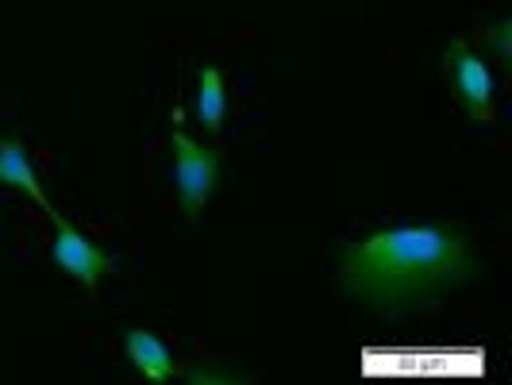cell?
<instances>
[{
	"instance_id": "obj_2",
	"label": "cell",
	"mask_w": 512,
	"mask_h": 385,
	"mask_svg": "<svg viewBox=\"0 0 512 385\" xmlns=\"http://www.w3.org/2000/svg\"><path fill=\"white\" fill-rule=\"evenodd\" d=\"M170 158H174V193L189 220L201 216V208L212 201L220 181V151L197 143L189 131H170Z\"/></svg>"
},
{
	"instance_id": "obj_4",
	"label": "cell",
	"mask_w": 512,
	"mask_h": 385,
	"mask_svg": "<svg viewBox=\"0 0 512 385\" xmlns=\"http://www.w3.org/2000/svg\"><path fill=\"white\" fill-rule=\"evenodd\" d=\"M443 66H447V77L459 93L466 116L474 120H493V93H497V81H493V70L482 54L474 51L466 39L451 43L447 54H443Z\"/></svg>"
},
{
	"instance_id": "obj_7",
	"label": "cell",
	"mask_w": 512,
	"mask_h": 385,
	"mask_svg": "<svg viewBox=\"0 0 512 385\" xmlns=\"http://www.w3.org/2000/svg\"><path fill=\"white\" fill-rule=\"evenodd\" d=\"M228 116V89H224V74L220 66H205L197 74V101H193V120L205 135H220Z\"/></svg>"
},
{
	"instance_id": "obj_9",
	"label": "cell",
	"mask_w": 512,
	"mask_h": 385,
	"mask_svg": "<svg viewBox=\"0 0 512 385\" xmlns=\"http://www.w3.org/2000/svg\"><path fill=\"white\" fill-rule=\"evenodd\" d=\"M189 382H243V374H212V370H189Z\"/></svg>"
},
{
	"instance_id": "obj_5",
	"label": "cell",
	"mask_w": 512,
	"mask_h": 385,
	"mask_svg": "<svg viewBox=\"0 0 512 385\" xmlns=\"http://www.w3.org/2000/svg\"><path fill=\"white\" fill-rule=\"evenodd\" d=\"M0 185H4V189L24 193L27 201H35V208H39V212H47V216L58 212L51 197L43 193V178H39V170H35L31 154H27L24 139L0 135Z\"/></svg>"
},
{
	"instance_id": "obj_6",
	"label": "cell",
	"mask_w": 512,
	"mask_h": 385,
	"mask_svg": "<svg viewBox=\"0 0 512 385\" xmlns=\"http://www.w3.org/2000/svg\"><path fill=\"white\" fill-rule=\"evenodd\" d=\"M124 355L128 362L147 378V382H170L178 374V362H174V351L151 332V328H131L124 335Z\"/></svg>"
},
{
	"instance_id": "obj_3",
	"label": "cell",
	"mask_w": 512,
	"mask_h": 385,
	"mask_svg": "<svg viewBox=\"0 0 512 385\" xmlns=\"http://www.w3.org/2000/svg\"><path fill=\"white\" fill-rule=\"evenodd\" d=\"M51 224H54V239H51V262L66 274L81 282L85 289H97L104 274L116 270V258L101 251L85 231L70 224L62 212H51Z\"/></svg>"
},
{
	"instance_id": "obj_8",
	"label": "cell",
	"mask_w": 512,
	"mask_h": 385,
	"mask_svg": "<svg viewBox=\"0 0 512 385\" xmlns=\"http://www.w3.org/2000/svg\"><path fill=\"white\" fill-rule=\"evenodd\" d=\"M482 47H489L493 51V58L501 62V66H509L512 62V24L509 20H501V24H493L482 35Z\"/></svg>"
},
{
	"instance_id": "obj_1",
	"label": "cell",
	"mask_w": 512,
	"mask_h": 385,
	"mask_svg": "<svg viewBox=\"0 0 512 385\" xmlns=\"http://www.w3.org/2000/svg\"><path fill=\"white\" fill-rule=\"evenodd\" d=\"M482 262L470 235L447 224H397L351 239L339 255V278L351 301L378 316H409L443 293L478 278Z\"/></svg>"
}]
</instances>
